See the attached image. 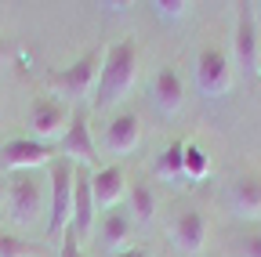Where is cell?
Listing matches in <instances>:
<instances>
[{"label":"cell","instance_id":"cell-1","mask_svg":"<svg viewBox=\"0 0 261 257\" xmlns=\"http://www.w3.org/2000/svg\"><path fill=\"white\" fill-rule=\"evenodd\" d=\"M135 83H138V44L127 37L106 47L102 76L94 87V109H116L120 102L130 98Z\"/></svg>","mask_w":261,"mask_h":257},{"label":"cell","instance_id":"cell-2","mask_svg":"<svg viewBox=\"0 0 261 257\" xmlns=\"http://www.w3.org/2000/svg\"><path fill=\"white\" fill-rule=\"evenodd\" d=\"M102 62H106V51H87V54H80V58L73 62V66L51 73V76H47L51 98H58V102H65V105H76V102L94 98L98 76H102Z\"/></svg>","mask_w":261,"mask_h":257},{"label":"cell","instance_id":"cell-3","mask_svg":"<svg viewBox=\"0 0 261 257\" xmlns=\"http://www.w3.org/2000/svg\"><path fill=\"white\" fill-rule=\"evenodd\" d=\"M47 185H51V214H47V236L51 243H62V236L73 224V188H76V167L69 159H55L47 167Z\"/></svg>","mask_w":261,"mask_h":257},{"label":"cell","instance_id":"cell-4","mask_svg":"<svg viewBox=\"0 0 261 257\" xmlns=\"http://www.w3.org/2000/svg\"><path fill=\"white\" fill-rule=\"evenodd\" d=\"M4 210L18 229H33L44 221V178L37 170L11 174V185L4 192Z\"/></svg>","mask_w":261,"mask_h":257},{"label":"cell","instance_id":"cell-5","mask_svg":"<svg viewBox=\"0 0 261 257\" xmlns=\"http://www.w3.org/2000/svg\"><path fill=\"white\" fill-rule=\"evenodd\" d=\"M232 66H240L243 76H261V37H257V18L250 4H236L232 22Z\"/></svg>","mask_w":261,"mask_h":257},{"label":"cell","instance_id":"cell-6","mask_svg":"<svg viewBox=\"0 0 261 257\" xmlns=\"http://www.w3.org/2000/svg\"><path fill=\"white\" fill-rule=\"evenodd\" d=\"M232 58H228L218 44H203L196 54V87L203 98H225L232 91Z\"/></svg>","mask_w":261,"mask_h":257},{"label":"cell","instance_id":"cell-7","mask_svg":"<svg viewBox=\"0 0 261 257\" xmlns=\"http://www.w3.org/2000/svg\"><path fill=\"white\" fill-rule=\"evenodd\" d=\"M73 116H76L73 105L51 98V94H40V98H33V105H29V131H33V138H37V141L55 145V141L65 138Z\"/></svg>","mask_w":261,"mask_h":257},{"label":"cell","instance_id":"cell-8","mask_svg":"<svg viewBox=\"0 0 261 257\" xmlns=\"http://www.w3.org/2000/svg\"><path fill=\"white\" fill-rule=\"evenodd\" d=\"M55 159H58V145H47V141H37V138H11L0 149V167L11 170V174L51 167Z\"/></svg>","mask_w":261,"mask_h":257},{"label":"cell","instance_id":"cell-9","mask_svg":"<svg viewBox=\"0 0 261 257\" xmlns=\"http://www.w3.org/2000/svg\"><path fill=\"white\" fill-rule=\"evenodd\" d=\"M87 181H91V199H94V210H98V214H109V210H116V207L127 199L130 174H127V167L109 163V167H94V170L87 174Z\"/></svg>","mask_w":261,"mask_h":257},{"label":"cell","instance_id":"cell-10","mask_svg":"<svg viewBox=\"0 0 261 257\" xmlns=\"http://www.w3.org/2000/svg\"><path fill=\"white\" fill-rule=\"evenodd\" d=\"M167 236H171L174 250L185 253V257L203 253V250H207V214L196 210V207L178 210V214L171 217V224H167Z\"/></svg>","mask_w":261,"mask_h":257},{"label":"cell","instance_id":"cell-11","mask_svg":"<svg viewBox=\"0 0 261 257\" xmlns=\"http://www.w3.org/2000/svg\"><path fill=\"white\" fill-rule=\"evenodd\" d=\"M149 98L163 116H178L185 109V80L174 66H160L152 83H149Z\"/></svg>","mask_w":261,"mask_h":257},{"label":"cell","instance_id":"cell-12","mask_svg":"<svg viewBox=\"0 0 261 257\" xmlns=\"http://www.w3.org/2000/svg\"><path fill=\"white\" fill-rule=\"evenodd\" d=\"M94 239L113 257L130 250V246H135V243H130V239H135V221H130V214H123V210L102 214V221H94Z\"/></svg>","mask_w":261,"mask_h":257},{"label":"cell","instance_id":"cell-13","mask_svg":"<svg viewBox=\"0 0 261 257\" xmlns=\"http://www.w3.org/2000/svg\"><path fill=\"white\" fill-rule=\"evenodd\" d=\"M228 210L240 221H261V178L257 174H240L228 181Z\"/></svg>","mask_w":261,"mask_h":257},{"label":"cell","instance_id":"cell-14","mask_svg":"<svg viewBox=\"0 0 261 257\" xmlns=\"http://www.w3.org/2000/svg\"><path fill=\"white\" fill-rule=\"evenodd\" d=\"M102 145H106V152H113L120 159L135 152L142 145V120H138V112H116L109 120V127H106V134H102Z\"/></svg>","mask_w":261,"mask_h":257},{"label":"cell","instance_id":"cell-15","mask_svg":"<svg viewBox=\"0 0 261 257\" xmlns=\"http://www.w3.org/2000/svg\"><path fill=\"white\" fill-rule=\"evenodd\" d=\"M58 156L69 159V163H87V167H94L98 145H94V134H91V127H87V116H80V112L73 116L65 138L58 141Z\"/></svg>","mask_w":261,"mask_h":257},{"label":"cell","instance_id":"cell-16","mask_svg":"<svg viewBox=\"0 0 261 257\" xmlns=\"http://www.w3.org/2000/svg\"><path fill=\"white\" fill-rule=\"evenodd\" d=\"M94 221H98V210H94V199H91V181L87 174H76V188H73V224L69 229L87 239L94 232Z\"/></svg>","mask_w":261,"mask_h":257},{"label":"cell","instance_id":"cell-17","mask_svg":"<svg viewBox=\"0 0 261 257\" xmlns=\"http://www.w3.org/2000/svg\"><path fill=\"white\" fill-rule=\"evenodd\" d=\"M127 210H130V221L135 224H149L156 217V188L142 178H130L127 185Z\"/></svg>","mask_w":261,"mask_h":257},{"label":"cell","instance_id":"cell-18","mask_svg":"<svg viewBox=\"0 0 261 257\" xmlns=\"http://www.w3.org/2000/svg\"><path fill=\"white\" fill-rule=\"evenodd\" d=\"M156 178L171 181V185H185V141H171L156 159Z\"/></svg>","mask_w":261,"mask_h":257},{"label":"cell","instance_id":"cell-19","mask_svg":"<svg viewBox=\"0 0 261 257\" xmlns=\"http://www.w3.org/2000/svg\"><path fill=\"white\" fill-rule=\"evenodd\" d=\"M207 174H211L207 152L196 145V141H185V181H203Z\"/></svg>","mask_w":261,"mask_h":257},{"label":"cell","instance_id":"cell-20","mask_svg":"<svg viewBox=\"0 0 261 257\" xmlns=\"http://www.w3.org/2000/svg\"><path fill=\"white\" fill-rule=\"evenodd\" d=\"M152 15L160 22H185L192 15V4L189 0H152Z\"/></svg>","mask_w":261,"mask_h":257},{"label":"cell","instance_id":"cell-21","mask_svg":"<svg viewBox=\"0 0 261 257\" xmlns=\"http://www.w3.org/2000/svg\"><path fill=\"white\" fill-rule=\"evenodd\" d=\"M0 257H40V250L25 243V239H15L8 232H0Z\"/></svg>","mask_w":261,"mask_h":257},{"label":"cell","instance_id":"cell-22","mask_svg":"<svg viewBox=\"0 0 261 257\" xmlns=\"http://www.w3.org/2000/svg\"><path fill=\"white\" fill-rule=\"evenodd\" d=\"M228 257H261V232L243 236V239L232 246V253H228Z\"/></svg>","mask_w":261,"mask_h":257},{"label":"cell","instance_id":"cell-23","mask_svg":"<svg viewBox=\"0 0 261 257\" xmlns=\"http://www.w3.org/2000/svg\"><path fill=\"white\" fill-rule=\"evenodd\" d=\"M80 243H84V239H80V236H76V232L69 229V232L62 236V250H58V257H84Z\"/></svg>","mask_w":261,"mask_h":257},{"label":"cell","instance_id":"cell-24","mask_svg":"<svg viewBox=\"0 0 261 257\" xmlns=\"http://www.w3.org/2000/svg\"><path fill=\"white\" fill-rule=\"evenodd\" d=\"M11 58H15V51H11V44H8V40H0V69H4V66H8V62H11Z\"/></svg>","mask_w":261,"mask_h":257},{"label":"cell","instance_id":"cell-25","mask_svg":"<svg viewBox=\"0 0 261 257\" xmlns=\"http://www.w3.org/2000/svg\"><path fill=\"white\" fill-rule=\"evenodd\" d=\"M116 257H152V250H149V246H130V250H123V253H116Z\"/></svg>","mask_w":261,"mask_h":257},{"label":"cell","instance_id":"cell-26","mask_svg":"<svg viewBox=\"0 0 261 257\" xmlns=\"http://www.w3.org/2000/svg\"><path fill=\"white\" fill-rule=\"evenodd\" d=\"M102 8H106V11H127L130 4H123V0H109V4H102Z\"/></svg>","mask_w":261,"mask_h":257},{"label":"cell","instance_id":"cell-27","mask_svg":"<svg viewBox=\"0 0 261 257\" xmlns=\"http://www.w3.org/2000/svg\"><path fill=\"white\" fill-rule=\"evenodd\" d=\"M250 11H254V18H257V25H261V0H257V4H250Z\"/></svg>","mask_w":261,"mask_h":257},{"label":"cell","instance_id":"cell-28","mask_svg":"<svg viewBox=\"0 0 261 257\" xmlns=\"http://www.w3.org/2000/svg\"><path fill=\"white\" fill-rule=\"evenodd\" d=\"M0 210H4V196H0Z\"/></svg>","mask_w":261,"mask_h":257}]
</instances>
